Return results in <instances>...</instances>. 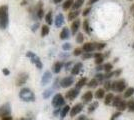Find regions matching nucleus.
I'll list each match as a JSON object with an SVG mask.
<instances>
[{
	"instance_id": "44",
	"label": "nucleus",
	"mask_w": 134,
	"mask_h": 120,
	"mask_svg": "<svg viewBox=\"0 0 134 120\" xmlns=\"http://www.w3.org/2000/svg\"><path fill=\"white\" fill-rule=\"evenodd\" d=\"M106 46V44L105 43H97L96 44V50H98V51H101L104 47Z\"/></svg>"
},
{
	"instance_id": "40",
	"label": "nucleus",
	"mask_w": 134,
	"mask_h": 120,
	"mask_svg": "<svg viewBox=\"0 0 134 120\" xmlns=\"http://www.w3.org/2000/svg\"><path fill=\"white\" fill-rule=\"evenodd\" d=\"M83 40H84V36L82 33H78L77 36H76V42L77 43H83Z\"/></svg>"
},
{
	"instance_id": "53",
	"label": "nucleus",
	"mask_w": 134,
	"mask_h": 120,
	"mask_svg": "<svg viewBox=\"0 0 134 120\" xmlns=\"http://www.w3.org/2000/svg\"><path fill=\"white\" fill-rule=\"evenodd\" d=\"M38 26H39V24H38V23L34 24L33 26H32V31H36V30L38 29Z\"/></svg>"
},
{
	"instance_id": "52",
	"label": "nucleus",
	"mask_w": 134,
	"mask_h": 120,
	"mask_svg": "<svg viewBox=\"0 0 134 120\" xmlns=\"http://www.w3.org/2000/svg\"><path fill=\"white\" fill-rule=\"evenodd\" d=\"M60 112H61V109H60V108H56V110L54 111V113H53V114H54V116H57L58 114L60 115Z\"/></svg>"
},
{
	"instance_id": "36",
	"label": "nucleus",
	"mask_w": 134,
	"mask_h": 120,
	"mask_svg": "<svg viewBox=\"0 0 134 120\" xmlns=\"http://www.w3.org/2000/svg\"><path fill=\"white\" fill-rule=\"evenodd\" d=\"M127 108L130 112H134V99H131L127 102Z\"/></svg>"
},
{
	"instance_id": "24",
	"label": "nucleus",
	"mask_w": 134,
	"mask_h": 120,
	"mask_svg": "<svg viewBox=\"0 0 134 120\" xmlns=\"http://www.w3.org/2000/svg\"><path fill=\"white\" fill-rule=\"evenodd\" d=\"M113 98H114V95H113V93H108L106 96H105L104 104H105V105H109V104H111L112 101H113Z\"/></svg>"
},
{
	"instance_id": "56",
	"label": "nucleus",
	"mask_w": 134,
	"mask_h": 120,
	"mask_svg": "<svg viewBox=\"0 0 134 120\" xmlns=\"http://www.w3.org/2000/svg\"><path fill=\"white\" fill-rule=\"evenodd\" d=\"M96 70H97V71H100V70H103V65H102V64H100V65H98V66L96 67Z\"/></svg>"
},
{
	"instance_id": "38",
	"label": "nucleus",
	"mask_w": 134,
	"mask_h": 120,
	"mask_svg": "<svg viewBox=\"0 0 134 120\" xmlns=\"http://www.w3.org/2000/svg\"><path fill=\"white\" fill-rule=\"evenodd\" d=\"M121 100H122V99H121V97H120L119 95H118V96H115V97L113 98V101H112V105H113L114 107H116V106H117V104L119 102H120Z\"/></svg>"
},
{
	"instance_id": "58",
	"label": "nucleus",
	"mask_w": 134,
	"mask_h": 120,
	"mask_svg": "<svg viewBox=\"0 0 134 120\" xmlns=\"http://www.w3.org/2000/svg\"><path fill=\"white\" fill-rule=\"evenodd\" d=\"M62 0H53V2L55 3V4H58V3H60Z\"/></svg>"
},
{
	"instance_id": "37",
	"label": "nucleus",
	"mask_w": 134,
	"mask_h": 120,
	"mask_svg": "<svg viewBox=\"0 0 134 120\" xmlns=\"http://www.w3.org/2000/svg\"><path fill=\"white\" fill-rule=\"evenodd\" d=\"M103 61H104V56H103L102 54L99 55L98 57L95 58V64H96V65H100V64L103 63Z\"/></svg>"
},
{
	"instance_id": "4",
	"label": "nucleus",
	"mask_w": 134,
	"mask_h": 120,
	"mask_svg": "<svg viewBox=\"0 0 134 120\" xmlns=\"http://www.w3.org/2000/svg\"><path fill=\"white\" fill-rule=\"evenodd\" d=\"M65 104V100L60 93H57L54 95V97L52 99V106L54 108H60L61 106H63Z\"/></svg>"
},
{
	"instance_id": "43",
	"label": "nucleus",
	"mask_w": 134,
	"mask_h": 120,
	"mask_svg": "<svg viewBox=\"0 0 134 120\" xmlns=\"http://www.w3.org/2000/svg\"><path fill=\"white\" fill-rule=\"evenodd\" d=\"M82 54V49L81 48H76L74 49V52H73V55L74 56H80Z\"/></svg>"
},
{
	"instance_id": "28",
	"label": "nucleus",
	"mask_w": 134,
	"mask_h": 120,
	"mask_svg": "<svg viewBox=\"0 0 134 120\" xmlns=\"http://www.w3.org/2000/svg\"><path fill=\"white\" fill-rule=\"evenodd\" d=\"M83 30L87 34H91V28H90L89 21L88 20H84L83 22Z\"/></svg>"
},
{
	"instance_id": "27",
	"label": "nucleus",
	"mask_w": 134,
	"mask_h": 120,
	"mask_svg": "<svg viewBox=\"0 0 134 120\" xmlns=\"http://www.w3.org/2000/svg\"><path fill=\"white\" fill-rule=\"evenodd\" d=\"M133 94H134V88L133 87H129V88H127V89L125 90V92H124V98L131 97Z\"/></svg>"
},
{
	"instance_id": "47",
	"label": "nucleus",
	"mask_w": 134,
	"mask_h": 120,
	"mask_svg": "<svg viewBox=\"0 0 134 120\" xmlns=\"http://www.w3.org/2000/svg\"><path fill=\"white\" fill-rule=\"evenodd\" d=\"M121 115V111H117L116 113H114V114L112 115V117H111V120H115L116 118H118L119 116Z\"/></svg>"
},
{
	"instance_id": "23",
	"label": "nucleus",
	"mask_w": 134,
	"mask_h": 120,
	"mask_svg": "<svg viewBox=\"0 0 134 120\" xmlns=\"http://www.w3.org/2000/svg\"><path fill=\"white\" fill-rule=\"evenodd\" d=\"M85 84H87V78H86V77H83V78H81L80 80L77 81V83H76V85L75 86H76V88L81 89Z\"/></svg>"
},
{
	"instance_id": "51",
	"label": "nucleus",
	"mask_w": 134,
	"mask_h": 120,
	"mask_svg": "<svg viewBox=\"0 0 134 120\" xmlns=\"http://www.w3.org/2000/svg\"><path fill=\"white\" fill-rule=\"evenodd\" d=\"M2 72H3V74L6 75V76H8V75L10 74L9 70H8V69H6V68H3V69H2Z\"/></svg>"
},
{
	"instance_id": "35",
	"label": "nucleus",
	"mask_w": 134,
	"mask_h": 120,
	"mask_svg": "<svg viewBox=\"0 0 134 120\" xmlns=\"http://www.w3.org/2000/svg\"><path fill=\"white\" fill-rule=\"evenodd\" d=\"M112 68H113V65L111 63H105L103 65V70H105V72H110L112 71Z\"/></svg>"
},
{
	"instance_id": "42",
	"label": "nucleus",
	"mask_w": 134,
	"mask_h": 120,
	"mask_svg": "<svg viewBox=\"0 0 134 120\" xmlns=\"http://www.w3.org/2000/svg\"><path fill=\"white\" fill-rule=\"evenodd\" d=\"M91 57H94V54L91 53V52H85L83 55H82V58L83 59H89Z\"/></svg>"
},
{
	"instance_id": "22",
	"label": "nucleus",
	"mask_w": 134,
	"mask_h": 120,
	"mask_svg": "<svg viewBox=\"0 0 134 120\" xmlns=\"http://www.w3.org/2000/svg\"><path fill=\"white\" fill-rule=\"evenodd\" d=\"M116 108H117V111H124L125 109L127 108V103L125 102L124 100H121L120 102L117 104V106H116Z\"/></svg>"
},
{
	"instance_id": "14",
	"label": "nucleus",
	"mask_w": 134,
	"mask_h": 120,
	"mask_svg": "<svg viewBox=\"0 0 134 120\" xmlns=\"http://www.w3.org/2000/svg\"><path fill=\"white\" fill-rule=\"evenodd\" d=\"M82 68H83V64H82V62H77L76 64H74V66L71 68V74L72 75L79 74V72L81 71V69Z\"/></svg>"
},
{
	"instance_id": "20",
	"label": "nucleus",
	"mask_w": 134,
	"mask_h": 120,
	"mask_svg": "<svg viewBox=\"0 0 134 120\" xmlns=\"http://www.w3.org/2000/svg\"><path fill=\"white\" fill-rule=\"evenodd\" d=\"M69 111H70V107H69V105H65V106L61 109V112H60V118H61V119H64V118L67 116V114L69 113Z\"/></svg>"
},
{
	"instance_id": "5",
	"label": "nucleus",
	"mask_w": 134,
	"mask_h": 120,
	"mask_svg": "<svg viewBox=\"0 0 134 120\" xmlns=\"http://www.w3.org/2000/svg\"><path fill=\"white\" fill-rule=\"evenodd\" d=\"M26 56L31 59V62L33 63V64H35L36 67H37L38 69H41L42 67H43V64H42V62H41L40 58L38 57L35 53H33L32 51H28L27 53H26Z\"/></svg>"
},
{
	"instance_id": "60",
	"label": "nucleus",
	"mask_w": 134,
	"mask_h": 120,
	"mask_svg": "<svg viewBox=\"0 0 134 120\" xmlns=\"http://www.w3.org/2000/svg\"><path fill=\"white\" fill-rule=\"evenodd\" d=\"M89 120H92V119H89Z\"/></svg>"
},
{
	"instance_id": "6",
	"label": "nucleus",
	"mask_w": 134,
	"mask_h": 120,
	"mask_svg": "<svg viewBox=\"0 0 134 120\" xmlns=\"http://www.w3.org/2000/svg\"><path fill=\"white\" fill-rule=\"evenodd\" d=\"M11 114V106L9 103H5L0 106V117L4 118L7 116H10Z\"/></svg>"
},
{
	"instance_id": "10",
	"label": "nucleus",
	"mask_w": 134,
	"mask_h": 120,
	"mask_svg": "<svg viewBox=\"0 0 134 120\" xmlns=\"http://www.w3.org/2000/svg\"><path fill=\"white\" fill-rule=\"evenodd\" d=\"M73 83H74V78L72 76H67L60 81V86L62 88H67V87L72 85Z\"/></svg>"
},
{
	"instance_id": "59",
	"label": "nucleus",
	"mask_w": 134,
	"mask_h": 120,
	"mask_svg": "<svg viewBox=\"0 0 134 120\" xmlns=\"http://www.w3.org/2000/svg\"><path fill=\"white\" fill-rule=\"evenodd\" d=\"M129 1H132V0H129Z\"/></svg>"
},
{
	"instance_id": "18",
	"label": "nucleus",
	"mask_w": 134,
	"mask_h": 120,
	"mask_svg": "<svg viewBox=\"0 0 134 120\" xmlns=\"http://www.w3.org/2000/svg\"><path fill=\"white\" fill-rule=\"evenodd\" d=\"M70 37V32H69V29L67 27H64V28L61 30L60 32V39L62 40H66Z\"/></svg>"
},
{
	"instance_id": "33",
	"label": "nucleus",
	"mask_w": 134,
	"mask_h": 120,
	"mask_svg": "<svg viewBox=\"0 0 134 120\" xmlns=\"http://www.w3.org/2000/svg\"><path fill=\"white\" fill-rule=\"evenodd\" d=\"M53 93V89H47V90H45L44 92H43V94H42V96H43V98L44 99H48V98L51 96V94Z\"/></svg>"
},
{
	"instance_id": "16",
	"label": "nucleus",
	"mask_w": 134,
	"mask_h": 120,
	"mask_svg": "<svg viewBox=\"0 0 134 120\" xmlns=\"http://www.w3.org/2000/svg\"><path fill=\"white\" fill-rule=\"evenodd\" d=\"M62 68H63V62L57 61V62H55L53 64V66H52V71H53V73L58 74V73L61 71Z\"/></svg>"
},
{
	"instance_id": "15",
	"label": "nucleus",
	"mask_w": 134,
	"mask_h": 120,
	"mask_svg": "<svg viewBox=\"0 0 134 120\" xmlns=\"http://www.w3.org/2000/svg\"><path fill=\"white\" fill-rule=\"evenodd\" d=\"M79 27H80V20L75 19L71 24V33H72V35H75L77 33Z\"/></svg>"
},
{
	"instance_id": "12",
	"label": "nucleus",
	"mask_w": 134,
	"mask_h": 120,
	"mask_svg": "<svg viewBox=\"0 0 134 120\" xmlns=\"http://www.w3.org/2000/svg\"><path fill=\"white\" fill-rule=\"evenodd\" d=\"M96 44L97 43H91V42H87V43H85L83 44L82 46V50L85 52H92L96 50Z\"/></svg>"
},
{
	"instance_id": "46",
	"label": "nucleus",
	"mask_w": 134,
	"mask_h": 120,
	"mask_svg": "<svg viewBox=\"0 0 134 120\" xmlns=\"http://www.w3.org/2000/svg\"><path fill=\"white\" fill-rule=\"evenodd\" d=\"M105 76V79H110L111 77H114V71H110V72H106V74L104 75Z\"/></svg>"
},
{
	"instance_id": "11",
	"label": "nucleus",
	"mask_w": 134,
	"mask_h": 120,
	"mask_svg": "<svg viewBox=\"0 0 134 120\" xmlns=\"http://www.w3.org/2000/svg\"><path fill=\"white\" fill-rule=\"evenodd\" d=\"M51 78H52V74L50 71H45L41 78V85H47L50 82Z\"/></svg>"
},
{
	"instance_id": "29",
	"label": "nucleus",
	"mask_w": 134,
	"mask_h": 120,
	"mask_svg": "<svg viewBox=\"0 0 134 120\" xmlns=\"http://www.w3.org/2000/svg\"><path fill=\"white\" fill-rule=\"evenodd\" d=\"M98 84H99V81L96 79V78H94V79H91L87 83V86L89 87V88H95V87H97L98 86Z\"/></svg>"
},
{
	"instance_id": "48",
	"label": "nucleus",
	"mask_w": 134,
	"mask_h": 120,
	"mask_svg": "<svg viewBox=\"0 0 134 120\" xmlns=\"http://www.w3.org/2000/svg\"><path fill=\"white\" fill-rule=\"evenodd\" d=\"M90 11H91V8H90V7H88V8L84 9V11L82 12V15H83V16H87V15L90 13Z\"/></svg>"
},
{
	"instance_id": "17",
	"label": "nucleus",
	"mask_w": 134,
	"mask_h": 120,
	"mask_svg": "<svg viewBox=\"0 0 134 120\" xmlns=\"http://www.w3.org/2000/svg\"><path fill=\"white\" fill-rule=\"evenodd\" d=\"M92 99H93V93L91 91L85 92L83 94V96H82V100H83L84 103H89Z\"/></svg>"
},
{
	"instance_id": "50",
	"label": "nucleus",
	"mask_w": 134,
	"mask_h": 120,
	"mask_svg": "<svg viewBox=\"0 0 134 120\" xmlns=\"http://www.w3.org/2000/svg\"><path fill=\"white\" fill-rule=\"evenodd\" d=\"M121 72H122L121 69H118V70H116V71H114V76L117 77V76H119V75L121 74Z\"/></svg>"
},
{
	"instance_id": "9",
	"label": "nucleus",
	"mask_w": 134,
	"mask_h": 120,
	"mask_svg": "<svg viewBox=\"0 0 134 120\" xmlns=\"http://www.w3.org/2000/svg\"><path fill=\"white\" fill-rule=\"evenodd\" d=\"M28 77H29L28 73H25V72L20 73V74L18 75V77H17V79H16V85L21 86V85H23V84H25V83L27 82Z\"/></svg>"
},
{
	"instance_id": "1",
	"label": "nucleus",
	"mask_w": 134,
	"mask_h": 120,
	"mask_svg": "<svg viewBox=\"0 0 134 120\" xmlns=\"http://www.w3.org/2000/svg\"><path fill=\"white\" fill-rule=\"evenodd\" d=\"M9 24V10L8 6H0V29L4 30L8 27Z\"/></svg>"
},
{
	"instance_id": "54",
	"label": "nucleus",
	"mask_w": 134,
	"mask_h": 120,
	"mask_svg": "<svg viewBox=\"0 0 134 120\" xmlns=\"http://www.w3.org/2000/svg\"><path fill=\"white\" fill-rule=\"evenodd\" d=\"M76 120H87V119H86V116L85 115H80Z\"/></svg>"
},
{
	"instance_id": "13",
	"label": "nucleus",
	"mask_w": 134,
	"mask_h": 120,
	"mask_svg": "<svg viewBox=\"0 0 134 120\" xmlns=\"http://www.w3.org/2000/svg\"><path fill=\"white\" fill-rule=\"evenodd\" d=\"M54 22H55V26L57 27V28L61 27L62 25L64 24V16H63V14H62V13H59V14H57V15H56Z\"/></svg>"
},
{
	"instance_id": "7",
	"label": "nucleus",
	"mask_w": 134,
	"mask_h": 120,
	"mask_svg": "<svg viewBox=\"0 0 134 120\" xmlns=\"http://www.w3.org/2000/svg\"><path fill=\"white\" fill-rule=\"evenodd\" d=\"M82 110H83V104L82 103H77V104H75L72 108L70 109V116L71 117H75Z\"/></svg>"
},
{
	"instance_id": "32",
	"label": "nucleus",
	"mask_w": 134,
	"mask_h": 120,
	"mask_svg": "<svg viewBox=\"0 0 134 120\" xmlns=\"http://www.w3.org/2000/svg\"><path fill=\"white\" fill-rule=\"evenodd\" d=\"M49 27L47 26V25H43L42 27H41V36L42 37H45L46 35H48V33H49Z\"/></svg>"
},
{
	"instance_id": "26",
	"label": "nucleus",
	"mask_w": 134,
	"mask_h": 120,
	"mask_svg": "<svg viewBox=\"0 0 134 120\" xmlns=\"http://www.w3.org/2000/svg\"><path fill=\"white\" fill-rule=\"evenodd\" d=\"M83 3H84V0H76L72 5L73 10H78L79 8L83 5Z\"/></svg>"
},
{
	"instance_id": "41",
	"label": "nucleus",
	"mask_w": 134,
	"mask_h": 120,
	"mask_svg": "<svg viewBox=\"0 0 134 120\" xmlns=\"http://www.w3.org/2000/svg\"><path fill=\"white\" fill-rule=\"evenodd\" d=\"M95 78L99 81V83H101L103 80L105 79V76H104V74H102V73H98V74L95 75Z\"/></svg>"
},
{
	"instance_id": "45",
	"label": "nucleus",
	"mask_w": 134,
	"mask_h": 120,
	"mask_svg": "<svg viewBox=\"0 0 134 120\" xmlns=\"http://www.w3.org/2000/svg\"><path fill=\"white\" fill-rule=\"evenodd\" d=\"M70 48H71V44H70V43H64V44L62 45V49H63L64 51H68Z\"/></svg>"
},
{
	"instance_id": "25",
	"label": "nucleus",
	"mask_w": 134,
	"mask_h": 120,
	"mask_svg": "<svg viewBox=\"0 0 134 120\" xmlns=\"http://www.w3.org/2000/svg\"><path fill=\"white\" fill-rule=\"evenodd\" d=\"M73 3H74V1H73V0H66V1L63 3V5H62L63 10H68L69 8H71L72 5H73Z\"/></svg>"
},
{
	"instance_id": "49",
	"label": "nucleus",
	"mask_w": 134,
	"mask_h": 120,
	"mask_svg": "<svg viewBox=\"0 0 134 120\" xmlns=\"http://www.w3.org/2000/svg\"><path fill=\"white\" fill-rule=\"evenodd\" d=\"M71 65H72V62H71V61L67 62L66 64H65V69H66V70H69V69L71 68Z\"/></svg>"
},
{
	"instance_id": "3",
	"label": "nucleus",
	"mask_w": 134,
	"mask_h": 120,
	"mask_svg": "<svg viewBox=\"0 0 134 120\" xmlns=\"http://www.w3.org/2000/svg\"><path fill=\"white\" fill-rule=\"evenodd\" d=\"M126 82L124 80H119V81H114L112 82L111 90L117 92H123L126 88Z\"/></svg>"
},
{
	"instance_id": "57",
	"label": "nucleus",
	"mask_w": 134,
	"mask_h": 120,
	"mask_svg": "<svg viewBox=\"0 0 134 120\" xmlns=\"http://www.w3.org/2000/svg\"><path fill=\"white\" fill-rule=\"evenodd\" d=\"M2 120H12V117L11 116H7V117H4Z\"/></svg>"
},
{
	"instance_id": "21",
	"label": "nucleus",
	"mask_w": 134,
	"mask_h": 120,
	"mask_svg": "<svg viewBox=\"0 0 134 120\" xmlns=\"http://www.w3.org/2000/svg\"><path fill=\"white\" fill-rule=\"evenodd\" d=\"M105 97V89L99 88L97 91L95 92V98L96 99H102Z\"/></svg>"
},
{
	"instance_id": "55",
	"label": "nucleus",
	"mask_w": 134,
	"mask_h": 120,
	"mask_svg": "<svg viewBox=\"0 0 134 120\" xmlns=\"http://www.w3.org/2000/svg\"><path fill=\"white\" fill-rule=\"evenodd\" d=\"M98 0H89L88 1V5H92V4H94V3H96Z\"/></svg>"
},
{
	"instance_id": "31",
	"label": "nucleus",
	"mask_w": 134,
	"mask_h": 120,
	"mask_svg": "<svg viewBox=\"0 0 134 120\" xmlns=\"http://www.w3.org/2000/svg\"><path fill=\"white\" fill-rule=\"evenodd\" d=\"M45 21H46V23H47L48 25H51V24H52L53 18H52V12L51 11H49L46 14V16H45Z\"/></svg>"
},
{
	"instance_id": "19",
	"label": "nucleus",
	"mask_w": 134,
	"mask_h": 120,
	"mask_svg": "<svg viewBox=\"0 0 134 120\" xmlns=\"http://www.w3.org/2000/svg\"><path fill=\"white\" fill-rule=\"evenodd\" d=\"M79 14H80L79 10H73V11L69 12V14H68V20L69 21H74L75 19H77Z\"/></svg>"
},
{
	"instance_id": "30",
	"label": "nucleus",
	"mask_w": 134,
	"mask_h": 120,
	"mask_svg": "<svg viewBox=\"0 0 134 120\" xmlns=\"http://www.w3.org/2000/svg\"><path fill=\"white\" fill-rule=\"evenodd\" d=\"M39 5H38V9H37V16H38V18L39 19H42L43 18V15H44V11H43V8H42V3L41 2H39L38 3Z\"/></svg>"
},
{
	"instance_id": "39",
	"label": "nucleus",
	"mask_w": 134,
	"mask_h": 120,
	"mask_svg": "<svg viewBox=\"0 0 134 120\" xmlns=\"http://www.w3.org/2000/svg\"><path fill=\"white\" fill-rule=\"evenodd\" d=\"M103 85H104V89L105 90H107V91H109L110 89H111V85H112V82H110V81H105L104 83H103Z\"/></svg>"
},
{
	"instance_id": "8",
	"label": "nucleus",
	"mask_w": 134,
	"mask_h": 120,
	"mask_svg": "<svg viewBox=\"0 0 134 120\" xmlns=\"http://www.w3.org/2000/svg\"><path fill=\"white\" fill-rule=\"evenodd\" d=\"M78 95H79V89L75 87V88H72V89H70L69 91L67 92L66 95H65V97H66V99H68V100L73 101Z\"/></svg>"
},
{
	"instance_id": "34",
	"label": "nucleus",
	"mask_w": 134,
	"mask_h": 120,
	"mask_svg": "<svg viewBox=\"0 0 134 120\" xmlns=\"http://www.w3.org/2000/svg\"><path fill=\"white\" fill-rule=\"evenodd\" d=\"M97 107H98V102H97V101H95V102H93L91 105H89V107H88V112H89V113L93 112V111L96 110Z\"/></svg>"
},
{
	"instance_id": "2",
	"label": "nucleus",
	"mask_w": 134,
	"mask_h": 120,
	"mask_svg": "<svg viewBox=\"0 0 134 120\" xmlns=\"http://www.w3.org/2000/svg\"><path fill=\"white\" fill-rule=\"evenodd\" d=\"M19 97L22 101L25 102H33L35 101V95L29 88H22L19 92Z\"/></svg>"
}]
</instances>
